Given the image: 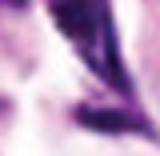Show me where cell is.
<instances>
[{"label": "cell", "mask_w": 160, "mask_h": 156, "mask_svg": "<svg viewBox=\"0 0 160 156\" xmlns=\"http://www.w3.org/2000/svg\"><path fill=\"white\" fill-rule=\"evenodd\" d=\"M48 12L56 28L80 48L88 68H96L116 92H128V76L120 72V48H116V24L108 0H48Z\"/></svg>", "instance_id": "1"}, {"label": "cell", "mask_w": 160, "mask_h": 156, "mask_svg": "<svg viewBox=\"0 0 160 156\" xmlns=\"http://www.w3.org/2000/svg\"><path fill=\"white\" fill-rule=\"evenodd\" d=\"M80 128H92L104 136H152V128L132 112H120V108H92V104H80L76 108Z\"/></svg>", "instance_id": "2"}]
</instances>
